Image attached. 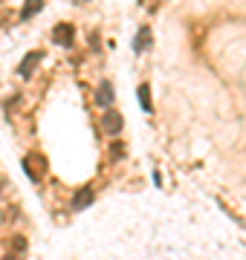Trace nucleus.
Returning <instances> with one entry per match:
<instances>
[{
	"label": "nucleus",
	"instance_id": "obj_8",
	"mask_svg": "<svg viewBox=\"0 0 246 260\" xmlns=\"http://www.w3.org/2000/svg\"><path fill=\"white\" fill-rule=\"evenodd\" d=\"M38 9H44V0H26V3H23V12H20V18H23V20L35 18Z\"/></svg>",
	"mask_w": 246,
	"mask_h": 260
},
{
	"label": "nucleus",
	"instance_id": "obj_6",
	"mask_svg": "<svg viewBox=\"0 0 246 260\" xmlns=\"http://www.w3.org/2000/svg\"><path fill=\"white\" fill-rule=\"evenodd\" d=\"M90 203H93V191H90V188H81V191L76 194V200H73V208L81 211V208H87Z\"/></svg>",
	"mask_w": 246,
	"mask_h": 260
},
{
	"label": "nucleus",
	"instance_id": "obj_3",
	"mask_svg": "<svg viewBox=\"0 0 246 260\" xmlns=\"http://www.w3.org/2000/svg\"><path fill=\"white\" fill-rule=\"evenodd\" d=\"M96 104L110 110V104H113V84H110V81H102V84H99V93H96Z\"/></svg>",
	"mask_w": 246,
	"mask_h": 260
},
{
	"label": "nucleus",
	"instance_id": "obj_11",
	"mask_svg": "<svg viewBox=\"0 0 246 260\" xmlns=\"http://www.w3.org/2000/svg\"><path fill=\"white\" fill-rule=\"evenodd\" d=\"M6 260H18V257H6Z\"/></svg>",
	"mask_w": 246,
	"mask_h": 260
},
{
	"label": "nucleus",
	"instance_id": "obj_9",
	"mask_svg": "<svg viewBox=\"0 0 246 260\" xmlns=\"http://www.w3.org/2000/svg\"><path fill=\"white\" fill-rule=\"evenodd\" d=\"M139 102H142V110L145 113L153 110V104H151V87H148V84H142V87H139Z\"/></svg>",
	"mask_w": 246,
	"mask_h": 260
},
{
	"label": "nucleus",
	"instance_id": "obj_10",
	"mask_svg": "<svg viewBox=\"0 0 246 260\" xmlns=\"http://www.w3.org/2000/svg\"><path fill=\"white\" fill-rule=\"evenodd\" d=\"M110 156H113V159H122V156H125V145H122V142L110 145Z\"/></svg>",
	"mask_w": 246,
	"mask_h": 260
},
{
	"label": "nucleus",
	"instance_id": "obj_1",
	"mask_svg": "<svg viewBox=\"0 0 246 260\" xmlns=\"http://www.w3.org/2000/svg\"><path fill=\"white\" fill-rule=\"evenodd\" d=\"M23 171H26V177L29 179H44V174H47V159L38 156V153H26L23 156Z\"/></svg>",
	"mask_w": 246,
	"mask_h": 260
},
{
	"label": "nucleus",
	"instance_id": "obj_5",
	"mask_svg": "<svg viewBox=\"0 0 246 260\" xmlns=\"http://www.w3.org/2000/svg\"><path fill=\"white\" fill-rule=\"evenodd\" d=\"M73 32H76V29L70 26V23H58V26L52 29V38H55V44H70V41H73Z\"/></svg>",
	"mask_w": 246,
	"mask_h": 260
},
{
	"label": "nucleus",
	"instance_id": "obj_4",
	"mask_svg": "<svg viewBox=\"0 0 246 260\" xmlns=\"http://www.w3.org/2000/svg\"><path fill=\"white\" fill-rule=\"evenodd\" d=\"M38 61H41V52H29L23 61H20V67H18V73L23 75V78H29V75L35 73V67H38Z\"/></svg>",
	"mask_w": 246,
	"mask_h": 260
},
{
	"label": "nucleus",
	"instance_id": "obj_7",
	"mask_svg": "<svg viewBox=\"0 0 246 260\" xmlns=\"http://www.w3.org/2000/svg\"><path fill=\"white\" fill-rule=\"evenodd\" d=\"M148 47H151V29L142 26L139 29V38L133 41V52H142V49H148Z\"/></svg>",
	"mask_w": 246,
	"mask_h": 260
},
{
	"label": "nucleus",
	"instance_id": "obj_2",
	"mask_svg": "<svg viewBox=\"0 0 246 260\" xmlns=\"http://www.w3.org/2000/svg\"><path fill=\"white\" fill-rule=\"evenodd\" d=\"M102 127H104V133H110V136H119L122 133V116L116 110H107L102 116Z\"/></svg>",
	"mask_w": 246,
	"mask_h": 260
}]
</instances>
